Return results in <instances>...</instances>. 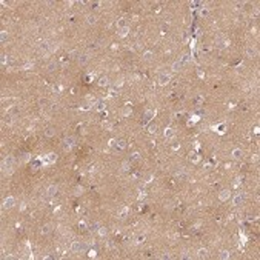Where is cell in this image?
Listing matches in <instances>:
<instances>
[{
    "mask_svg": "<svg viewBox=\"0 0 260 260\" xmlns=\"http://www.w3.org/2000/svg\"><path fill=\"white\" fill-rule=\"evenodd\" d=\"M243 200H245V194H243V192H239V194L233 199V205H234V206H240V205L243 203Z\"/></svg>",
    "mask_w": 260,
    "mask_h": 260,
    "instance_id": "7",
    "label": "cell"
},
{
    "mask_svg": "<svg viewBox=\"0 0 260 260\" xmlns=\"http://www.w3.org/2000/svg\"><path fill=\"white\" fill-rule=\"evenodd\" d=\"M57 162V156L54 154V152H49L48 156H45V159H43V163L45 165H52V163H55Z\"/></svg>",
    "mask_w": 260,
    "mask_h": 260,
    "instance_id": "6",
    "label": "cell"
},
{
    "mask_svg": "<svg viewBox=\"0 0 260 260\" xmlns=\"http://www.w3.org/2000/svg\"><path fill=\"white\" fill-rule=\"evenodd\" d=\"M102 108H103V103H102V102H100V103H99V105H97V109H102Z\"/></svg>",
    "mask_w": 260,
    "mask_h": 260,
    "instance_id": "54",
    "label": "cell"
},
{
    "mask_svg": "<svg viewBox=\"0 0 260 260\" xmlns=\"http://www.w3.org/2000/svg\"><path fill=\"white\" fill-rule=\"evenodd\" d=\"M154 115H156V111H152V109H148V111L143 114V125H146V123H148V122H149V120L154 117Z\"/></svg>",
    "mask_w": 260,
    "mask_h": 260,
    "instance_id": "9",
    "label": "cell"
},
{
    "mask_svg": "<svg viewBox=\"0 0 260 260\" xmlns=\"http://www.w3.org/2000/svg\"><path fill=\"white\" fill-rule=\"evenodd\" d=\"M197 257L199 259H208V249L206 248H200L197 251Z\"/></svg>",
    "mask_w": 260,
    "mask_h": 260,
    "instance_id": "16",
    "label": "cell"
},
{
    "mask_svg": "<svg viewBox=\"0 0 260 260\" xmlns=\"http://www.w3.org/2000/svg\"><path fill=\"white\" fill-rule=\"evenodd\" d=\"M176 177H179V179H185V177H186V171H185L183 166H180V168L176 171Z\"/></svg>",
    "mask_w": 260,
    "mask_h": 260,
    "instance_id": "17",
    "label": "cell"
},
{
    "mask_svg": "<svg viewBox=\"0 0 260 260\" xmlns=\"http://www.w3.org/2000/svg\"><path fill=\"white\" fill-rule=\"evenodd\" d=\"M125 146H126V143H125L123 140H119V142H117V148H120V149H125Z\"/></svg>",
    "mask_w": 260,
    "mask_h": 260,
    "instance_id": "37",
    "label": "cell"
},
{
    "mask_svg": "<svg viewBox=\"0 0 260 260\" xmlns=\"http://www.w3.org/2000/svg\"><path fill=\"white\" fill-rule=\"evenodd\" d=\"M79 225H80V228H82V229H85V228H86V223H85V222H80Z\"/></svg>",
    "mask_w": 260,
    "mask_h": 260,
    "instance_id": "51",
    "label": "cell"
},
{
    "mask_svg": "<svg viewBox=\"0 0 260 260\" xmlns=\"http://www.w3.org/2000/svg\"><path fill=\"white\" fill-rule=\"evenodd\" d=\"M163 134H165V137H166L168 140H171V139H174V136H176V131H174L172 128H166Z\"/></svg>",
    "mask_w": 260,
    "mask_h": 260,
    "instance_id": "13",
    "label": "cell"
},
{
    "mask_svg": "<svg viewBox=\"0 0 260 260\" xmlns=\"http://www.w3.org/2000/svg\"><path fill=\"white\" fill-rule=\"evenodd\" d=\"M253 14H254V15H259V8H256V9L253 11Z\"/></svg>",
    "mask_w": 260,
    "mask_h": 260,
    "instance_id": "53",
    "label": "cell"
},
{
    "mask_svg": "<svg viewBox=\"0 0 260 260\" xmlns=\"http://www.w3.org/2000/svg\"><path fill=\"white\" fill-rule=\"evenodd\" d=\"M122 169H123V171H128V169H129V162H123Z\"/></svg>",
    "mask_w": 260,
    "mask_h": 260,
    "instance_id": "40",
    "label": "cell"
},
{
    "mask_svg": "<svg viewBox=\"0 0 260 260\" xmlns=\"http://www.w3.org/2000/svg\"><path fill=\"white\" fill-rule=\"evenodd\" d=\"M57 192H59L57 185H51V186H48V189H46V196H49V197H54Z\"/></svg>",
    "mask_w": 260,
    "mask_h": 260,
    "instance_id": "10",
    "label": "cell"
},
{
    "mask_svg": "<svg viewBox=\"0 0 260 260\" xmlns=\"http://www.w3.org/2000/svg\"><path fill=\"white\" fill-rule=\"evenodd\" d=\"M108 85H109V79H108V77H100L99 86H108Z\"/></svg>",
    "mask_w": 260,
    "mask_h": 260,
    "instance_id": "22",
    "label": "cell"
},
{
    "mask_svg": "<svg viewBox=\"0 0 260 260\" xmlns=\"http://www.w3.org/2000/svg\"><path fill=\"white\" fill-rule=\"evenodd\" d=\"M148 132H151V134L157 132V125H151V126H148Z\"/></svg>",
    "mask_w": 260,
    "mask_h": 260,
    "instance_id": "35",
    "label": "cell"
},
{
    "mask_svg": "<svg viewBox=\"0 0 260 260\" xmlns=\"http://www.w3.org/2000/svg\"><path fill=\"white\" fill-rule=\"evenodd\" d=\"M219 257H220V259H223V260H228V259H231V253H229V251H226V249H223V251H220Z\"/></svg>",
    "mask_w": 260,
    "mask_h": 260,
    "instance_id": "19",
    "label": "cell"
},
{
    "mask_svg": "<svg viewBox=\"0 0 260 260\" xmlns=\"http://www.w3.org/2000/svg\"><path fill=\"white\" fill-rule=\"evenodd\" d=\"M128 32H129V28H128V26H125V28L119 29V35H120V37H126V35H128Z\"/></svg>",
    "mask_w": 260,
    "mask_h": 260,
    "instance_id": "24",
    "label": "cell"
},
{
    "mask_svg": "<svg viewBox=\"0 0 260 260\" xmlns=\"http://www.w3.org/2000/svg\"><path fill=\"white\" fill-rule=\"evenodd\" d=\"M233 157H234L236 160H240V159L243 157V152H242V149H240V148H234V149H233Z\"/></svg>",
    "mask_w": 260,
    "mask_h": 260,
    "instance_id": "14",
    "label": "cell"
},
{
    "mask_svg": "<svg viewBox=\"0 0 260 260\" xmlns=\"http://www.w3.org/2000/svg\"><path fill=\"white\" fill-rule=\"evenodd\" d=\"M189 257H191V256H189L188 253H183V254H182V259H189Z\"/></svg>",
    "mask_w": 260,
    "mask_h": 260,
    "instance_id": "48",
    "label": "cell"
},
{
    "mask_svg": "<svg viewBox=\"0 0 260 260\" xmlns=\"http://www.w3.org/2000/svg\"><path fill=\"white\" fill-rule=\"evenodd\" d=\"M145 239H146V237H145V234H139V236L134 239V242H136V245H140V243H143V242H145Z\"/></svg>",
    "mask_w": 260,
    "mask_h": 260,
    "instance_id": "23",
    "label": "cell"
},
{
    "mask_svg": "<svg viewBox=\"0 0 260 260\" xmlns=\"http://www.w3.org/2000/svg\"><path fill=\"white\" fill-rule=\"evenodd\" d=\"M169 80H171V75H169L168 72H165V74H162V75L159 77V83H160L162 86L168 85V83H169Z\"/></svg>",
    "mask_w": 260,
    "mask_h": 260,
    "instance_id": "8",
    "label": "cell"
},
{
    "mask_svg": "<svg viewBox=\"0 0 260 260\" xmlns=\"http://www.w3.org/2000/svg\"><path fill=\"white\" fill-rule=\"evenodd\" d=\"M14 205H15V199L9 196V197H6V199L3 200V203H2V208H3V209H11Z\"/></svg>",
    "mask_w": 260,
    "mask_h": 260,
    "instance_id": "5",
    "label": "cell"
},
{
    "mask_svg": "<svg viewBox=\"0 0 260 260\" xmlns=\"http://www.w3.org/2000/svg\"><path fill=\"white\" fill-rule=\"evenodd\" d=\"M152 57H154V52H152V51H145V52H143V60L149 62V60H152Z\"/></svg>",
    "mask_w": 260,
    "mask_h": 260,
    "instance_id": "20",
    "label": "cell"
},
{
    "mask_svg": "<svg viewBox=\"0 0 260 260\" xmlns=\"http://www.w3.org/2000/svg\"><path fill=\"white\" fill-rule=\"evenodd\" d=\"M6 40H8V32H6V31H2V34H0V42L5 43Z\"/></svg>",
    "mask_w": 260,
    "mask_h": 260,
    "instance_id": "31",
    "label": "cell"
},
{
    "mask_svg": "<svg viewBox=\"0 0 260 260\" xmlns=\"http://www.w3.org/2000/svg\"><path fill=\"white\" fill-rule=\"evenodd\" d=\"M54 134H55V129H54V128H48V129L45 131V136H46V137H52Z\"/></svg>",
    "mask_w": 260,
    "mask_h": 260,
    "instance_id": "29",
    "label": "cell"
},
{
    "mask_svg": "<svg viewBox=\"0 0 260 260\" xmlns=\"http://www.w3.org/2000/svg\"><path fill=\"white\" fill-rule=\"evenodd\" d=\"M15 169V159L12 156H6L2 162V172L5 176H11Z\"/></svg>",
    "mask_w": 260,
    "mask_h": 260,
    "instance_id": "1",
    "label": "cell"
},
{
    "mask_svg": "<svg viewBox=\"0 0 260 260\" xmlns=\"http://www.w3.org/2000/svg\"><path fill=\"white\" fill-rule=\"evenodd\" d=\"M86 22H88V25H95L97 18H95V15H88V17H86Z\"/></svg>",
    "mask_w": 260,
    "mask_h": 260,
    "instance_id": "27",
    "label": "cell"
},
{
    "mask_svg": "<svg viewBox=\"0 0 260 260\" xmlns=\"http://www.w3.org/2000/svg\"><path fill=\"white\" fill-rule=\"evenodd\" d=\"M162 259H171V256H169V254H166V253H165V254H163V256H162Z\"/></svg>",
    "mask_w": 260,
    "mask_h": 260,
    "instance_id": "52",
    "label": "cell"
},
{
    "mask_svg": "<svg viewBox=\"0 0 260 260\" xmlns=\"http://www.w3.org/2000/svg\"><path fill=\"white\" fill-rule=\"evenodd\" d=\"M128 211H129V209H128L126 206H125V208H122V211H120V214H119V217H120V219H125V217L128 216Z\"/></svg>",
    "mask_w": 260,
    "mask_h": 260,
    "instance_id": "30",
    "label": "cell"
},
{
    "mask_svg": "<svg viewBox=\"0 0 260 260\" xmlns=\"http://www.w3.org/2000/svg\"><path fill=\"white\" fill-rule=\"evenodd\" d=\"M134 160H140V154H139V152H134V154H132L131 162H134Z\"/></svg>",
    "mask_w": 260,
    "mask_h": 260,
    "instance_id": "39",
    "label": "cell"
},
{
    "mask_svg": "<svg viewBox=\"0 0 260 260\" xmlns=\"http://www.w3.org/2000/svg\"><path fill=\"white\" fill-rule=\"evenodd\" d=\"M180 62H182L183 65H185V63H188V62H189V55H188V54H185V55L180 59Z\"/></svg>",
    "mask_w": 260,
    "mask_h": 260,
    "instance_id": "36",
    "label": "cell"
},
{
    "mask_svg": "<svg viewBox=\"0 0 260 260\" xmlns=\"http://www.w3.org/2000/svg\"><path fill=\"white\" fill-rule=\"evenodd\" d=\"M182 68H183V63H182L180 60H177V62H174V63H172V71H174V72L180 71Z\"/></svg>",
    "mask_w": 260,
    "mask_h": 260,
    "instance_id": "18",
    "label": "cell"
},
{
    "mask_svg": "<svg viewBox=\"0 0 260 260\" xmlns=\"http://www.w3.org/2000/svg\"><path fill=\"white\" fill-rule=\"evenodd\" d=\"M49 72H52V71H55L57 69V62H51V63H48V68H46Z\"/></svg>",
    "mask_w": 260,
    "mask_h": 260,
    "instance_id": "26",
    "label": "cell"
},
{
    "mask_svg": "<svg viewBox=\"0 0 260 260\" xmlns=\"http://www.w3.org/2000/svg\"><path fill=\"white\" fill-rule=\"evenodd\" d=\"M89 62V54H80L79 55V63L80 65H86Z\"/></svg>",
    "mask_w": 260,
    "mask_h": 260,
    "instance_id": "15",
    "label": "cell"
},
{
    "mask_svg": "<svg viewBox=\"0 0 260 260\" xmlns=\"http://www.w3.org/2000/svg\"><path fill=\"white\" fill-rule=\"evenodd\" d=\"M208 12H209V11H208V8H203V9L200 11V14H202V15H208Z\"/></svg>",
    "mask_w": 260,
    "mask_h": 260,
    "instance_id": "44",
    "label": "cell"
},
{
    "mask_svg": "<svg viewBox=\"0 0 260 260\" xmlns=\"http://www.w3.org/2000/svg\"><path fill=\"white\" fill-rule=\"evenodd\" d=\"M145 196H146V191H145V189H140V191H139V199L142 200Z\"/></svg>",
    "mask_w": 260,
    "mask_h": 260,
    "instance_id": "41",
    "label": "cell"
},
{
    "mask_svg": "<svg viewBox=\"0 0 260 260\" xmlns=\"http://www.w3.org/2000/svg\"><path fill=\"white\" fill-rule=\"evenodd\" d=\"M22 163H26V162H29L31 160V154H28V152H25V154H22L20 156V159H18Z\"/></svg>",
    "mask_w": 260,
    "mask_h": 260,
    "instance_id": "21",
    "label": "cell"
},
{
    "mask_svg": "<svg viewBox=\"0 0 260 260\" xmlns=\"http://www.w3.org/2000/svg\"><path fill=\"white\" fill-rule=\"evenodd\" d=\"M115 143H117V142H115L114 139H112V140H109V146H111V148H112V146H115Z\"/></svg>",
    "mask_w": 260,
    "mask_h": 260,
    "instance_id": "47",
    "label": "cell"
},
{
    "mask_svg": "<svg viewBox=\"0 0 260 260\" xmlns=\"http://www.w3.org/2000/svg\"><path fill=\"white\" fill-rule=\"evenodd\" d=\"M51 233V225H45L42 228V234H49Z\"/></svg>",
    "mask_w": 260,
    "mask_h": 260,
    "instance_id": "33",
    "label": "cell"
},
{
    "mask_svg": "<svg viewBox=\"0 0 260 260\" xmlns=\"http://www.w3.org/2000/svg\"><path fill=\"white\" fill-rule=\"evenodd\" d=\"M99 234H100L102 237H106V234H108V229H106L105 226H100V228H99Z\"/></svg>",
    "mask_w": 260,
    "mask_h": 260,
    "instance_id": "32",
    "label": "cell"
},
{
    "mask_svg": "<svg viewBox=\"0 0 260 260\" xmlns=\"http://www.w3.org/2000/svg\"><path fill=\"white\" fill-rule=\"evenodd\" d=\"M216 46L217 48H220V49H225V48H228L229 46V40L225 37V35H217L216 37Z\"/></svg>",
    "mask_w": 260,
    "mask_h": 260,
    "instance_id": "2",
    "label": "cell"
},
{
    "mask_svg": "<svg viewBox=\"0 0 260 260\" xmlns=\"http://www.w3.org/2000/svg\"><path fill=\"white\" fill-rule=\"evenodd\" d=\"M88 256H89V257H91V259H92V257H97V251H95V249H91V251H89V254H88Z\"/></svg>",
    "mask_w": 260,
    "mask_h": 260,
    "instance_id": "43",
    "label": "cell"
},
{
    "mask_svg": "<svg viewBox=\"0 0 260 260\" xmlns=\"http://www.w3.org/2000/svg\"><path fill=\"white\" fill-rule=\"evenodd\" d=\"M240 180H242V179H236V182H234V186H239V185H240Z\"/></svg>",
    "mask_w": 260,
    "mask_h": 260,
    "instance_id": "50",
    "label": "cell"
},
{
    "mask_svg": "<svg viewBox=\"0 0 260 260\" xmlns=\"http://www.w3.org/2000/svg\"><path fill=\"white\" fill-rule=\"evenodd\" d=\"M86 249V245L82 243V242H72L71 243V253H80V251H85Z\"/></svg>",
    "mask_w": 260,
    "mask_h": 260,
    "instance_id": "3",
    "label": "cell"
},
{
    "mask_svg": "<svg viewBox=\"0 0 260 260\" xmlns=\"http://www.w3.org/2000/svg\"><path fill=\"white\" fill-rule=\"evenodd\" d=\"M74 143H75V139H74L72 136L66 137V139L63 140V149H65V151H69V149L74 146Z\"/></svg>",
    "mask_w": 260,
    "mask_h": 260,
    "instance_id": "4",
    "label": "cell"
},
{
    "mask_svg": "<svg viewBox=\"0 0 260 260\" xmlns=\"http://www.w3.org/2000/svg\"><path fill=\"white\" fill-rule=\"evenodd\" d=\"M38 103H40V105L43 106V105H46L48 102H46V99H40V100H38Z\"/></svg>",
    "mask_w": 260,
    "mask_h": 260,
    "instance_id": "46",
    "label": "cell"
},
{
    "mask_svg": "<svg viewBox=\"0 0 260 260\" xmlns=\"http://www.w3.org/2000/svg\"><path fill=\"white\" fill-rule=\"evenodd\" d=\"M131 114H132V109H131L129 106H126V108L122 111V115H123V117H128V115H131Z\"/></svg>",
    "mask_w": 260,
    "mask_h": 260,
    "instance_id": "28",
    "label": "cell"
},
{
    "mask_svg": "<svg viewBox=\"0 0 260 260\" xmlns=\"http://www.w3.org/2000/svg\"><path fill=\"white\" fill-rule=\"evenodd\" d=\"M117 26H119L120 29H122V28H125V26H126V25H125V20H123V18H120V20L117 22Z\"/></svg>",
    "mask_w": 260,
    "mask_h": 260,
    "instance_id": "38",
    "label": "cell"
},
{
    "mask_svg": "<svg viewBox=\"0 0 260 260\" xmlns=\"http://www.w3.org/2000/svg\"><path fill=\"white\" fill-rule=\"evenodd\" d=\"M229 196H231L229 189H222L220 194H219V199H220V202H226V200L229 199Z\"/></svg>",
    "mask_w": 260,
    "mask_h": 260,
    "instance_id": "11",
    "label": "cell"
},
{
    "mask_svg": "<svg viewBox=\"0 0 260 260\" xmlns=\"http://www.w3.org/2000/svg\"><path fill=\"white\" fill-rule=\"evenodd\" d=\"M83 191H85V189H83V186H77V188H75V191H74V194H75V196H82V194H83Z\"/></svg>",
    "mask_w": 260,
    "mask_h": 260,
    "instance_id": "34",
    "label": "cell"
},
{
    "mask_svg": "<svg viewBox=\"0 0 260 260\" xmlns=\"http://www.w3.org/2000/svg\"><path fill=\"white\" fill-rule=\"evenodd\" d=\"M246 55L251 57V59H254V57L259 55V51H257L256 48H253V46H248V48H246Z\"/></svg>",
    "mask_w": 260,
    "mask_h": 260,
    "instance_id": "12",
    "label": "cell"
},
{
    "mask_svg": "<svg viewBox=\"0 0 260 260\" xmlns=\"http://www.w3.org/2000/svg\"><path fill=\"white\" fill-rule=\"evenodd\" d=\"M32 66H34V63L29 62V63H25V65H23V69H29V68H32Z\"/></svg>",
    "mask_w": 260,
    "mask_h": 260,
    "instance_id": "42",
    "label": "cell"
},
{
    "mask_svg": "<svg viewBox=\"0 0 260 260\" xmlns=\"http://www.w3.org/2000/svg\"><path fill=\"white\" fill-rule=\"evenodd\" d=\"M122 85H123V80H122V79H120V80H117V83H115V86H117V88H120Z\"/></svg>",
    "mask_w": 260,
    "mask_h": 260,
    "instance_id": "45",
    "label": "cell"
},
{
    "mask_svg": "<svg viewBox=\"0 0 260 260\" xmlns=\"http://www.w3.org/2000/svg\"><path fill=\"white\" fill-rule=\"evenodd\" d=\"M189 160H191L192 163H197V162L200 160V157L197 156V152H191V154H189Z\"/></svg>",
    "mask_w": 260,
    "mask_h": 260,
    "instance_id": "25",
    "label": "cell"
},
{
    "mask_svg": "<svg viewBox=\"0 0 260 260\" xmlns=\"http://www.w3.org/2000/svg\"><path fill=\"white\" fill-rule=\"evenodd\" d=\"M251 160H253V162H257V160H259V157H257V154H254V156L251 157Z\"/></svg>",
    "mask_w": 260,
    "mask_h": 260,
    "instance_id": "49",
    "label": "cell"
}]
</instances>
